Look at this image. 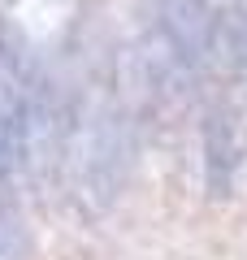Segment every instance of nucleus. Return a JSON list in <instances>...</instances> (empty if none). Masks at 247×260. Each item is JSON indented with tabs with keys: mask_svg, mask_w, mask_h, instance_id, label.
Returning a JSON list of instances; mask_svg holds the SVG:
<instances>
[{
	"mask_svg": "<svg viewBox=\"0 0 247 260\" xmlns=\"http://www.w3.org/2000/svg\"><path fill=\"white\" fill-rule=\"evenodd\" d=\"M130 156V121L113 87H96L87 100L65 113L61 126V165L74 195L91 208H104L121 186Z\"/></svg>",
	"mask_w": 247,
	"mask_h": 260,
	"instance_id": "nucleus-1",
	"label": "nucleus"
},
{
	"mask_svg": "<svg viewBox=\"0 0 247 260\" xmlns=\"http://www.w3.org/2000/svg\"><path fill=\"white\" fill-rule=\"evenodd\" d=\"M161 30L191 70L217 61L234 65L247 30V0H161Z\"/></svg>",
	"mask_w": 247,
	"mask_h": 260,
	"instance_id": "nucleus-2",
	"label": "nucleus"
},
{
	"mask_svg": "<svg viewBox=\"0 0 247 260\" xmlns=\"http://www.w3.org/2000/svg\"><path fill=\"white\" fill-rule=\"evenodd\" d=\"M30 109H35V87L22 65L9 35H0V178H9L22 165L30 143Z\"/></svg>",
	"mask_w": 247,
	"mask_h": 260,
	"instance_id": "nucleus-3",
	"label": "nucleus"
},
{
	"mask_svg": "<svg viewBox=\"0 0 247 260\" xmlns=\"http://www.w3.org/2000/svg\"><path fill=\"white\" fill-rule=\"evenodd\" d=\"M238 126L230 113H212L204 126V169H208V191L212 195H230L234 186V169H238Z\"/></svg>",
	"mask_w": 247,
	"mask_h": 260,
	"instance_id": "nucleus-4",
	"label": "nucleus"
}]
</instances>
